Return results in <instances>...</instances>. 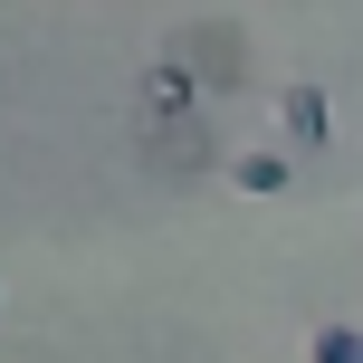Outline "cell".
Here are the masks:
<instances>
[{
  "mask_svg": "<svg viewBox=\"0 0 363 363\" xmlns=\"http://www.w3.org/2000/svg\"><path fill=\"white\" fill-rule=\"evenodd\" d=\"M306 363H363V335H354V325H315Z\"/></svg>",
  "mask_w": 363,
  "mask_h": 363,
  "instance_id": "cell-3",
  "label": "cell"
},
{
  "mask_svg": "<svg viewBox=\"0 0 363 363\" xmlns=\"http://www.w3.org/2000/svg\"><path fill=\"white\" fill-rule=\"evenodd\" d=\"M230 182H239V191H249V201L287 191V153H239V163H230Z\"/></svg>",
  "mask_w": 363,
  "mask_h": 363,
  "instance_id": "cell-1",
  "label": "cell"
},
{
  "mask_svg": "<svg viewBox=\"0 0 363 363\" xmlns=\"http://www.w3.org/2000/svg\"><path fill=\"white\" fill-rule=\"evenodd\" d=\"M287 134L296 144H325V96L315 86H287Z\"/></svg>",
  "mask_w": 363,
  "mask_h": 363,
  "instance_id": "cell-2",
  "label": "cell"
},
{
  "mask_svg": "<svg viewBox=\"0 0 363 363\" xmlns=\"http://www.w3.org/2000/svg\"><path fill=\"white\" fill-rule=\"evenodd\" d=\"M153 106H163V115H182V106H191V86H182V67H163V77H153Z\"/></svg>",
  "mask_w": 363,
  "mask_h": 363,
  "instance_id": "cell-4",
  "label": "cell"
}]
</instances>
